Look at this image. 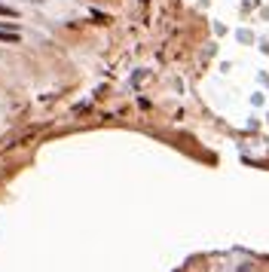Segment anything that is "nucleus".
<instances>
[{
    "instance_id": "nucleus-2",
    "label": "nucleus",
    "mask_w": 269,
    "mask_h": 272,
    "mask_svg": "<svg viewBox=\"0 0 269 272\" xmlns=\"http://www.w3.org/2000/svg\"><path fill=\"white\" fill-rule=\"evenodd\" d=\"M15 15H18V12H15L12 6H3V3H0V18H15Z\"/></svg>"
},
{
    "instance_id": "nucleus-1",
    "label": "nucleus",
    "mask_w": 269,
    "mask_h": 272,
    "mask_svg": "<svg viewBox=\"0 0 269 272\" xmlns=\"http://www.w3.org/2000/svg\"><path fill=\"white\" fill-rule=\"evenodd\" d=\"M21 37H18V31H3L0 28V43H18Z\"/></svg>"
}]
</instances>
